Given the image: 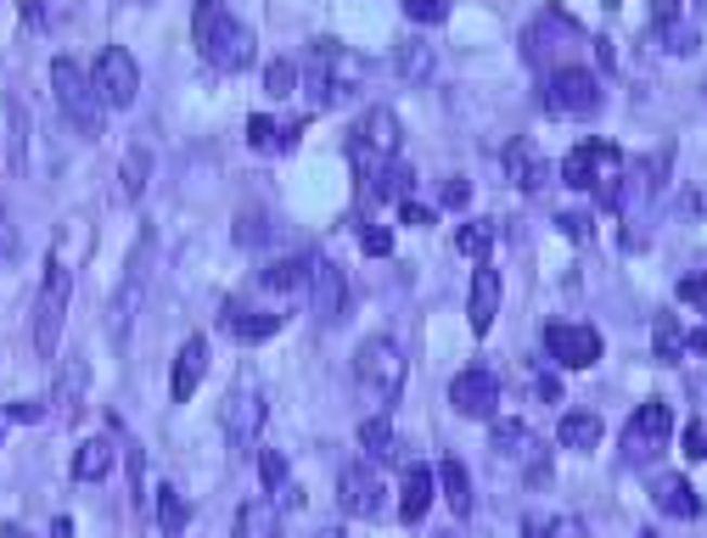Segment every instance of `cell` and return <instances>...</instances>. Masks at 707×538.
I'll use <instances>...</instances> for the list:
<instances>
[{
	"label": "cell",
	"instance_id": "6da1fadb",
	"mask_svg": "<svg viewBox=\"0 0 707 538\" xmlns=\"http://www.w3.org/2000/svg\"><path fill=\"white\" fill-rule=\"evenodd\" d=\"M253 28L247 23H236L231 12L219 7V0H203L197 7V51H203V62L208 67H219V74H236V67H247L253 62Z\"/></svg>",
	"mask_w": 707,
	"mask_h": 538
},
{
	"label": "cell",
	"instance_id": "7a4b0ae2",
	"mask_svg": "<svg viewBox=\"0 0 707 538\" xmlns=\"http://www.w3.org/2000/svg\"><path fill=\"white\" fill-rule=\"evenodd\" d=\"M360 74H365V62L343 40H314L309 46V79H304L309 107H337V101H348V90L360 85Z\"/></svg>",
	"mask_w": 707,
	"mask_h": 538
},
{
	"label": "cell",
	"instance_id": "3957f363",
	"mask_svg": "<svg viewBox=\"0 0 707 538\" xmlns=\"http://www.w3.org/2000/svg\"><path fill=\"white\" fill-rule=\"evenodd\" d=\"M618 175H624V152L613 141H578L567 157H562V185L573 191H595L606 208L618 196Z\"/></svg>",
	"mask_w": 707,
	"mask_h": 538
},
{
	"label": "cell",
	"instance_id": "277c9868",
	"mask_svg": "<svg viewBox=\"0 0 707 538\" xmlns=\"http://www.w3.org/2000/svg\"><path fill=\"white\" fill-rule=\"evenodd\" d=\"M51 90H56L62 118H68L85 141H102V95H95L90 74H85L74 56H56V62H51Z\"/></svg>",
	"mask_w": 707,
	"mask_h": 538
},
{
	"label": "cell",
	"instance_id": "5b68a950",
	"mask_svg": "<svg viewBox=\"0 0 707 538\" xmlns=\"http://www.w3.org/2000/svg\"><path fill=\"white\" fill-rule=\"evenodd\" d=\"M404 376H410V359H404V348L394 343V336H371V343H360V354H354V382H360L376 404H399Z\"/></svg>",
	"mask_w": 707,
	"mask_h": 538
},
{
	"label": "cell",
	"instance_id": "8992f818",
	"mask_svg": "<svg viewBox=\"0 0 707 538\" xmlns=\"http://www.w3.org/2000/svg\"><path fill=\"white\" fill-rule=\"evenodd\" d=\"M68 297H74V269L51 258L46 264V281H40V297H35V354L51 359L56 354V336H62V320H68Z\"/></svg>",
	"mask_w": 707,
	"mask_h": 538
},
{
	"label": "cell",
	"instance_id": "52a82bcc",
	"mask_svg": "<svg viewBox=\"0 0 707 538\" xmlns=\"http://www.w3.org/2000/svg\"><path fill=\"white\" fill-rule=\"evenodd\" d=\"M152 258H157V235L141 230V242L130 253V264H124V281L113 292V309H107V331H113V343H124V331H130L136 309H141V297H146V281H152Z\"/></svg>",
	"mask_w": 707,
	"mask_h": 538
},
{
	"label": "cell",
	"instance_id": "ba28073f",
	"mask_svg": "<svg viewBox=\"0 0 707 538\" xmlns=\"http://www.w3.org/2000/svg\"><path fill=\"white\" fill-rule=\"evenodd\" d=\"M601 79L590 74V67H551V79H544V107H551L556 118H595L601 113Z\"/></svg>",
	"mask_w": 707,
	"mask_h": 538
},
{
	"label": "cell",
	"instance_id": "9c48e42d",
	"mask_svg": "<svg viewBox=\"0 0 707 538\" xmlns=\"http://www.w3.org/2000/svg\"><path fill=\"white\" fill-rule=\"evenodd\" d=\"M668 444H673V410L663 398H646L624 421V465H652Z\"/></svg>",
	"mask_w": 707,
	"mask_h": 538
},
{
	"label": "cell",
	"instance_id": "30bf717a",
	"mask_svg": "<svg viewBox=\"0 0 707 538\" xmlns=\"http://www.w3.org/2000/svg\"><path fill=\"white\" fill-rule=\"evenodd\" d=\"M584 46V28H578L562 7H544L528 28H523V56L534 62V67H551L556 56H567V51H578Z\"/></svg>",
	"mask_w": 707,
	"mask_h": 538
},
{
	"label": "cell",
	"instance_id": "8fae6325",
	"mask_svg": "<svg viewBox=\"0 0 707 538\" xmlns=\"http://www.w3.org/2000/svg\"><path fill=\"white\" fill-rule=\"evenodd\" d=\"M219 421H224V437H231V449H253L265 437V387L242 376L231 393L219 404Z\"/></svg>",
	"mask_w": 707,
	"mask_h": 538
},
{
	"label": "cell",
	"instance_id": "7c38bea8",
	"mask_svg": "<svg viewBox=\"0 0 707 538\" xmlns=\"http://www.w3.org/2000/svg\"><path fill=\"white\" fill-rule=\"evenodd\" d=\"M668 168H673V146L668 152H652V157H640V163H624V175H618V196H613V208L618 214H646L663 180H668Z\"/></svg>",
	"mask_w": 707,
	"mask_h": 538
},
{
	"label": "cell",
	"instance_id": "4fadbf2b",
	"mask_svg": "<svg viewBox=\"0 0 707 538\" xmlns=\"http://www.w3.org/2000/svg\"><path fill=\"white\" fill-rule=\"evenodd\" d=\"M90 85H95V95H102V107H130V101L141 95V67L124 46H107L90 67Z\"/></svg>",
	"mask_w": 707,
	"mask_h": 538
},
{
	"label": "cell",
	"instance_id": "5bb4252c",
	"mask_svg": "<svg viewBox=\"0 0 707 538\" xmlns=\"http://www.w3.org/2000/svg\"><path fill=\"white\" fill-rule=\"evenodd\" d=\"M399 113H388V107H371L360 124H354V141H348V157H354V168H371V163H382V157H399Z\"/></svg>",
	"mask_w": 707,
	"mask_h": 538
},
{
	"label": "cell",
	"instance_id": "9a60e30c",
	"mask_svg": "<svg viewBox=\"0 0 707 538\" xmlns=\"http://www.w3.org/2000/svg\"><path fill=\"white\" fill-rule=\"evenodd\" d=\"M449 404H455L466 421H494V410H500V376H494V370H484V364L461 370V376L449 382Z\"/></svg>",
	"mask_w": 707,
	"mask_h": 538
},
{
	"label": "cell",
	"instance_id": "2e32d148",
	"mask_svg": "<svg viewBox=\"0 0 707 538\" xmlns=\"http://www.w3.org/2000/svg\"><path fill=\"white\" fill-rule=\"evenodd\" d=\"M544 354H551L562 370H590L601 359V331L556 320V325H544Z\"/></svg>",
	"mask_w": 707,
	"mask_h": 538
},
{
	"label": "cell",
	"instance_id": "e0dca14e",
	"mask_svg": "<svg viewBox=\"0 0 707 538\" xmlns=\"http://www.w3.org/2000/svg\"><path fill=\"white\" fill-rule=\"evenodd\" d=\"M382 494H388V488H382V477H376L371 465H360V460L343 465V477H337V504H343L348 516H360V522L382 516V504H388Z\"/></svg>",
	"mask_w": 707,
	"mask_h": 538
},
{
	"label": "cell",
	"instance_id": "ac0fdd59",
	"mask_svg": "<svg viewBox=\"0 0 707 538\" xmlns=\"http://www.w3.org/2000/svg\"><path fill=\"white\" fill-rule=\"evenodd\" d=\"M343 309H348L343 269L320 258V264H314V281H309V315H314L320 325H337V320H343Z\"/></svg>",
	"mask_w": 707,
	"mask_h": 538
},
{
	"label": "cell",
	"instance_id": "d6986e66",
	"mask_svg": "<svg viewBox=\"0 0 707 538\" xmlns=\"http://www.w3.org/2000/svg\"><path fill=\"white\" fill-rule=\"evenodd\" d=\"M360 180H365V196H371V202H410V185H415V175H410L404 157H382V163L360 168Z\"/></svg>",
	"mask_w": 707,
	"mask_h": 538
},
{
	"label": "cell",
	"instance_id": "ffe728a7",
	"mask_svg": "<svg viewBox=\"0 0 707 538\" xmlns=\"http://www.w3.org/2000/svg\"><path fill=\"white\" fill-rule=\"evenodd\" d=\"M219 325L231 331V336H242V343H265V336H275V331H281V315L253 309V303H242V297H224Z\"/></svg>",
	"mask_w": 707,
	"mask_h": 538
},
{
	"label": "cell",
	"instance_id": "44dd1931",
	"mask_svg": "<svg viewBox=\"0 0 707 538\" xmlns=\"http://www.w3.org/2000/svg\"><path fill=\"white\" fill-rule=\"evenodd\" d=\"M203 376H208V336H185V348L175 359V376H169V398L191 404V393L203 387Z\"/></svg>",
	"mask_w": 707,
	"mask_h": 538
},
{
	"label": "cell",
	"instance_id": "7402d4cb",
	"mask_svg": "<svg viewBox=\"0 0 707 538\" xmlns=\"http://www.w3.org/2000/svg\"><path fill=\"white\" fill-rule=\"evenodd\" d=\"M494 315H500V269H477L472 276V297H466V325L477 331V336H489V325H494Z\"/></svg>",
	"mask_w": 707,
	"mask_h": 538
},
{
	"label": "cell",
	"instance_id": "603a6c76",
	"mask_svg": "<svg viewBox=\"0 0 707 538\" xmlns=\"http://www.w3.org/2000/svg\"><path fill=\"white\" fill-rule=\"evenodd\" d=\"M314 264H320V258H309V253H298V258H281V264L259 269V286H265V292H281V297L309 292V281H314Z\"/></svg>",
	"mask_w": 707,
	"mask_h": 538
},
{
	"label": "cell",
	"instance_id": "cb8c5ba5",
	"mask_svg": "<svg viewBox=\"0 0 707 538\" xmlns=\"http://www.w3.org/2000/svg\"><path fill=\"white\" fill-rule=\"evenodd\" d=\"M652 504L663 516H673V522H696L702 516V499H696V488L685 477H657L652 483Z\"/></svg>",
	"mask_w": 707,
	"mask_h": 538
},
{
	"label": "cell",
	"instance_id": "d4e9b609",
	"mask_svg": "<svg viewBox=\"0 0 707 538\" xmlns=\"http://www.w3.org/2000/svg\"><path fill=\"white\" fill-rule=\"evenodd\" d=\"M433 494H438L433 465H410V471H404V499H399V516H404V522H422V516L433 511Z\"/></svg>",
	"mask_w": 707,
	"mask_h": 538
},
{
	"label": "cell",
	"instance_id": "484cf974",
	"mask_svg": "<svg viewBox=\"0 0 707 538\" xmlns=\"http://www.w3.org/2000/svg\"><path fill=\"white\" fill-rule=\"evenodd\" d=\"M556 437H562V449H595L601 444V415L595 410H567L562 415V426H556Z\"/></svg>",
	"mask_w": 707,
	"mask_h": 538
},
{
	"label": "cell",
	"instance_id": "4316f807",
	"mask_svg": "<svg viewBox=\"0 0 707 538\" xmlns=\"http://www.w3.org/2000/svg\"><path fill=\"white\" fill-rule=\"evenodd\" d=\"M433 477H438V488H444V499H449V511H455V516H472V477H466V465L461 460H444L438 471H433Z\"/></svg>",
	"mask_w": 707,
	"mask_h": 538
},
{
	"label": "cell",
	"instance_id": "83f0119b",
	"mask_svg": "<svg viewBox=\"0 0 707 538\" xmlns=\"http://www.w3.org/2000/svg\"><path fill=\"white\" fill-rule=\"evenodd\" d=\"M360 444H365V454H371L376 465H394V460H399V432L388 426V415H371V421L360 426Z\"/></svg>",
	"mask_w": 707,
	"mask_h": 538
},
{
	"label": "cell",
	"instance_id": "f1b7e54d",
	"mask_svg": "<svg viewBox=\"0 0 707 538\" xmlns=\"http://www.w3.org/2000/svg\"><path fill=\"white\" fill-rule=\"evenodd\" d=\"M107 471H113V444H107V437H85V449L74 454V477L79 483H102Z\"/></svg>",
	"mask_w": 707,
	"mask_h": 538
},
{
	"label": "cell",
	"instance_id": "f546056e",
	"mask_svg": "<svg viewBox=\"0 0 707 538\" xmlns=\"http://www.w3.org/2000/svg\"><path fill=\"white\" fill-rule=\"evenodd\" d=\"M259 477H265V488L275 494V504H298L293 471H286V454H281V449H265V454H259Z\"/></svg>",
	"mask_w": 707,
	"mask_h": 538
},
{
	"label": "cell",
	"instance_id": "4dcf8cb0",
	"mask_svg": "<svg viewBox=\"0 0 707 538\" xmlns=\"http://www.w3.org/2000/svg\"><path fill=\"white\" fill-rule=\"evenodd\" d=\"M231 538H275V504L270 499H247L236 511V533Z\"/></svg>",
	"mask_w": 707,
	"mask_h": 538
},
{
	"label": "cell",
	"instance_id": "1f68e13d",
	"mask_svg": "<svg viewBox=\"0 0 707 538\" xmlns=\"http://www.w3.org/2000/svg\"><path fill=\"white\" fill-rule=\"evenodd\" d=\"M494 449H500L505 460H523V454L539 449V437H534L528 421H494Z\"/></svg>",
	"mask_w": 707,
	"mask_h": 538
},
{
	"label": "cell",
	"instance_id": "d6a6232c",
	"mask_svg": "<svg viewBox=\"0 0 707 538\" xmlns=\"http://www.w3.org/2000/svg\"><path fill=\"white\" fill-rule=\"evenodd\" d=\"M505 168H511V180H517L523 191H539L544 185V163H539V152L528 146V141H517L505 152Z\"/></svg>",
	"mask_w": 707,
	"mask_h": 538
},
{
	"label": "cell",
	"instance_id": "836d02e7",
	"mask_svg": "<svg viewBox=\"0 0 707 538\" xmlns=\"http://www.w3.org/2000/svg\"><path fill=\"white\" fill-rule=\"evenodd\" d=\"M394 67H399V79H410V85H422V79L433 74V46H422V40H410V46H399Z\"/></svg>",
	"mask_w": 707,
	"mask_h": 538
},
{
	"label": "cell",
	"instance_id": "e575fe53",
	"mask_svg": "<svg viewBox=\"0 0 707 538\" xmlns=\"http://www.w3.org/2000/svg\"><path fill=\"white\" fill-rule=\"evenodd\" d=\"M185 522H191V504L175 488H164V499H157V527H164V538H180Z\"/></svg>",
	"mask_w": 707,
	"mask_h": 538
},
{
	"label": "cell",
	"instance_id": "d590c367",
	"mask_svg": "<svg viewBox=\"0 0 707 538\" xmlns=\"http://www.w3.org/2000/svg\"><path fill=\"white\" fill-rule=\"evenodd\" d=\"M652 348H657V359H673L685 348V331H680V320L673 315H657V325H652Z\"/></svg>",
	"mask_w": 707,
	"mask_h": 538
},
{
	"label": "cell",
	"instance_id": "8d00e7d4",
	"mask_svg": "<svg viewBox=\"0 0 707 538\" xmlns=\"http://www.w3.org/2000/svg\"><path fill=\"white\" fill-rule=\"evenodd\" d=\"M247 146H253V152H281V124L265 118V113H253V118H247Z\"/></svg>",
	"mask_w": 707,
	"mask_h": 538
},
{
	"label": "cell",
	"instance_id": "74e56055",
	"mask_svg": "<svg viewBox=\"0 0 707 538\" xmlns=\"http://www.w3.org/2000/svg\"><path fill=\"white\" fill-rule=\"evenodd\" d=\"M265 90H270L275 101H286V95H293V90H298V67H293V62H286V56H275V62L265 67Z\"/></svg>",
	"mask_w": 707,
	"mask_h": 538
},
{
	"label": "cell",
	"instance_id": "f35d334b",
	"mask_svg": "<svg viewBox=\"0 0 707 538\" xmlns=\"http://www.w3.org/2000/svg\"><path fill=\"white\" fill-rule=\"evenodd\" d=\"M657 40H663V51H673V56H691V51L702 46L691 23H663V28H657Z\"/></svg>",
	"mask_w": 707,
	"mask_h": 538
},
{
	"label": "cell",
	"instance_id": "ab89813d",
	"mask_svg": "<svg viewBox=\"0 0 707 538\" xmlns=\"http://www.w3.org/2000/svg\"><path fill=\"white\" fill-rule=\"evenodd\" d=\"M270 230H275V225H270V214L247 208V214H242V225H236V242H242V247H259V242H270Z\"/></svg>",
	"mask_w": 707,
	"mask_h": 538
},
{
	"label": "cell",
	"instance_id": "60d3db41",
	"mask_svg": "<svg viewBox=\"0 0 707 538\" xmlns=\"http://www.w3.org/2000/svg\"><path fill=\"white\" fill-rule=\"evenodd\" d=\"M455 247H461L466 258H489V247H494V225H466V230L455 235Z\"/></svg>",
	"mask_w": 707,
	"mask_h": 538
},
{
	"label": "cell",
	"instance_id": "b9f144b4",
	"mask_svg": "<svg viewBox=\"0 0 707 538\" xmlns=\"http://www.w3.org/2000/svg\"><path fill=\"white\" fill-rule=\"evenodd\" d=\"M404 17L422 23V28H433V23L449 17V0H404Z\"/></svg>",
	"mask_w": 707,
	"mask_h": 538
},
{
	"label": "cell",
	"instance_id": "7bdbcfd3",
	"mask_svg": "<svg viewBox=\"0 0 707 538\" xmlns=\"http://www.w3.org/2000/svg\"><path fill=\"white\" fill-rule=\"evenodd\" d=\"M141 191H146V152L136 146L124 157V196H141Z\"/></svg>",
	"mask_w": 707,
	"mask_h": 538
},
{
	"label": "cell",
	"instance_id": "ee69618b",
	"mask_svg": "<svg viewBox=\"0 0 707 538\" xmlns=\"http://www.w3.org/2000/svg\"><path fill=\"white\" fill-rule=\"evenodd\" d=\"M90 376H85V364H68V376H62V387H56V404H62V415H74V398H79V387H85Z\"/></svg>",
	"mask_w": 707,
	"mask_h": 538
},
{
	"label": "cell",
	"instance_id": "f6af8a7d",
	"mask_svg": "<svg viewBox=\"0 0 707 538\" xmlns=\"http://www.w3.org/2000/svg\"><path fill=\"white\" fill-rule=\"evenodd\" d=\"M360 247H365L371 258H388V253H394V235L382 230V225H365V230H360Z\"/></svg>",
	"mask_w": 707,
	"mask_h": 538
},
{
	"label": "cell",
	"instance_id": "bcb514c9",
	"mask_svg": "<svg viewBox=\"0 0 707 538\" xmlns=\"http://www.w3.org/2000/svg\"><path fill=\"white\" fill-rule=\"evenodd\" d=\"M680 297L691 303V309L707 315V276H685V281H680Z\"/></svg>",
	"mask_w": 707,
	"mask_h": 538
},
{
	"label": "cell",
	"instance_id": "7dc6e473",
	"mask_svg": "<svg viewBox=\"0 0 707 538\" xmlns=\"http://www.w3.org/2000/svg\"><path fill=\"white\" fill-rule=\"evenodd\" d=\"M685 454H691V460H707V421H691V426H685Z\"/></svg>",
	"mask_w": 707,
	"mask_h": 538
},
{
	"label": "cell",
	"instance_id": "c3c4849f",
	"mask_svg": "<svg viewBox=\"0 0 707 538\" xmlns=\"http://www.w3.org/2000/svg\"><path fill=\"white\" fill-rule=\"evenodd\" d=\"M562 235H573V242H590V214H556Z\"/></svg>",
	"mask_w": 707,
	"mask_h": 538
},
{
	"label": "cell",
	"instance_id": "681fc988",
	"mask_svg": "<svg viewBox=\"0 0 707 538\" xmlns=\"http://www.w3.org/2000/svg\"><path fill=\"white\" fill-rule=\"evenodd\" d=\"M40 415H46V404H40V398H17L12 410H7V421H40Z\"/></svg>",
	"mask_w": 707,
	"mask_h": 538
},
{
	"label": "cell",
	"instance_id": "f907efd6",
	"mask_svg": "<svg viewBox=\"0 0 707 538\" xmlns=\"http://www.w3.org/2000/svg\"><path fill=\"white\" fill-rule=\"evenodd\" d=\"M399 219L415 225V230H427V225H433V208H422V202H399Z\"/></svg>",
	"mask_w": 707,
	"mask_h": 538
},
{
	"label": "cell",
	"instance_id": "816d5d0a",
	"mask_svg": "<svg viewBox=\"0 0 707 538\" xmlns=\"http://www.w3.org/2000/svg\"><path fill=\"white\" fill-rule=\"evenodd\" d=\"M680 12H685V0H652V17H657V28H663V23H680Z\"/></svg>",
	"mask_w": 707,
	"mask_h": 538
},
{
	"label": "cell",
	"instance_id": "f5cc1de1",
	"mask_svg": "<svg viewBox=\"0 0 707 538\" xmlns=\"http://www.w3.org/2000/svg\"><path fill=\"white\" fill-rule=\"evenodd\" d=\"M466 202H472V185H466V180H449V185H444V208H466Z\"/></svg>",
	"mask_w": 707,
	"mask_h": 538
},
{
	"label": "cell",
	"instance_id": "db71d44e",
	"mask_svg": "<svg viewBox=\"0 0 707 538\" xmlns=\"http://www.w3.org/2000/svg\"><path fill=\"white\" fill-rule=\"evenodd\" d=\"M539 393H544V398H551V404H556V398H562V382H556V376H551V370H539Z\"/></svg>",
	"mask_w": 707,
	"mask_h": 538
},
{
	"label": "cell",
	"instance_id": "11a10c76",
	"mask_svg": "<svg viewBox=\"0 0 707 538\" xmlns=\"http://www.w3.org/2000/svg\"><path fill=\"white\" fill-rule=\"evenodd\" d=\"M0 253H17V235L7 230V208H0Z\"/></svg>",
	"mask_w": 707,
	"mask_h": 538
},
{
	"label": "cell",
	"instance_id": "9f6ffc18",
	"mask_svg": "<svg viewBox=\"0 0 707 538\" xmlns=\"http://www.w3.org/2000/svg\"><path fill=\"white\" fill-rule=\"evenodd\" d=\"M685 348H691V354H707V325H702V331H691V336H685Z\"/></svg>",
	"mask_w": 707,
	"mask_h": 538
},
{
	"label": "cell",
	"instance_id": "6f0895ef",
	"mask_svg": "<svg viewBox=\"0 0 707 538\" xmlns=\"http://www.w3.org/2000/svg\"><path fill=\"white\" fill-rule=\"evenodd\" d=\"M23 17H28V23H40V17H46V7H40V0H23Z\"/></svg>",
	"mask_w": 707,
	"mask_h": 538
},
{
	"label": "cell",
	"instance_id": "680465c9",
	"mask_svg": "<svg viewBox=\"0 0 707 538\" xmlns=\"http://www.w3.org/2000/svg\"><path fill=\"white\" fill-rule=\"evenodd\" d=\"M523 538H551V533H544V522H528V527H523Z\"/></svg>",
	"mask_w": 707,
	"mask_h": 538
},
{
	"label": "cell",
	"instance_id": "91938a15",
	"mask_svg": "<svg viewBox=\"0 0 707 538\" xmlns=\"http://www.w3.org/2000/svg\"><path fill=\"white\" fill-rule=\"evenodd\" d=\"M314 538H343V533H337V527H326V533H314Z\"/></svg>",
	"mask_w": 707,
	"mask_h": 538
},
{
	"label": "cell",
	"instance_id": "94428289",
	"mask_svg": "<svg viewBox=\"0 0 707 538\" xmlns=\"http://www.w3.org/2000/svg\"><path fill=\"white\" fill-rule=\"evenodd\" d=\"M438 538H461V533H438Z\"/></svg>",
	"mask_w": 707,
	"mask_h": 538
},
{
	"label": "cell",
	"instance_id": "6125c7cd",
	"mask_svg": "<svg viewBox=\"0 0 707 538\" xmlns=\"http://www.w3.org/2000/svg\"><path fill=\"white\" fill-rule=\"evenodd\" d=\"M640 538H657V533H640Z\"/></svg>",
	"mask_w": 707,
	"mask_h": 538
},
{
	"label": "cell",
	"instance_id": "be15d7a7",
	"mask_svg": "<svg viewBox=\"0 0 707 538\" xmlns=\"http://www.w3.org/2000/svg\"><path fill=\"white\" fill-rule=\"evenodd\" d=\"M0 421H7V410H0Z\"/></svg>",
	"mask_w": 707,
	"mask_h": 538
}]
</instances>
